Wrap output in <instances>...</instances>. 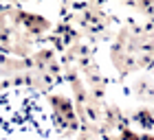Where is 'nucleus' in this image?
<instances>
[{
	"instance_id": "nucleus-1",
	"label": "nucleus",
	"mask_w": 154,
	"mask_h": 140,
	"mask_svg": "<svg viewBox=\"0 0 154 140\" xmlns=\"http://www.w3.org/2000/svg\"><path fill=\"white\" fill-rule=\"evenodd\" d=\"M24 83V61L0 55V88H13Z\"/></svg>"
}]
</instances>
